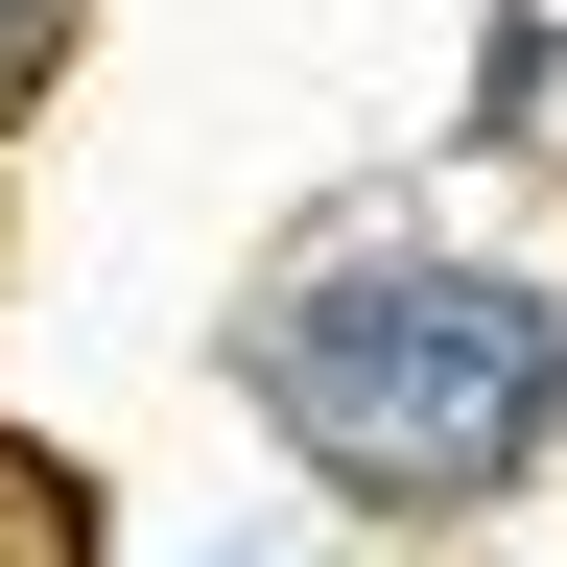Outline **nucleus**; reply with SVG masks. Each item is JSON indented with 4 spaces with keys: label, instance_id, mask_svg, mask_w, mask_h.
<instances>
[{
    "label": "nucleus",
    "instance_id": "obj_2",
    "mask_svg": "<svg viewBox=\"0 0 567 567\" xmlns=\"http://www.w3.org/2000/svg\"><path fill=\"white\" fill-rule=\"evenodd\" d=\"M24 48H48V0H0V71H24Z\"/></svg>",
    "mask_w": 567,
    "mask_h": 567
},
{
    "label": "nucleus",
    "instance_id": "obj_1",
    "mask_svg": "<svg viewBox=\"0 0 567 567\" xmlns=\"http://www.w3.org/2000/svg\"><path fill=\"white\" fill-rule=\"evenodd\" d=\"M237 379L284 402V450H308L331 496H379V520H450V496H496L544 450L567 402V308L496 260H331L308 308H260Z\"/></svg>",
    "mask_w": 567,
    "mask_h": 567
}]
</instances>
